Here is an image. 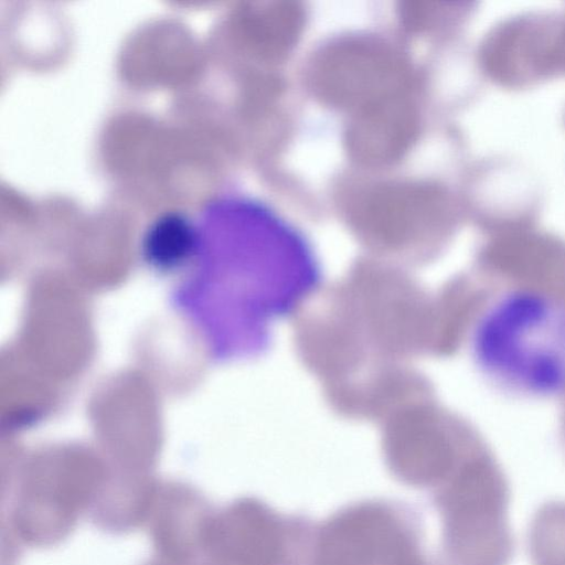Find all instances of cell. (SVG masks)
Returning a JSON list of instances; mask_svg holds the SVG:
<instances>
[{"instance_id":"obj_8","label":"cell","mask_w":565,"mask_h":565,"mask_svg":"<svg viewBox=\"0 0 565 565\" xmlns=\"http://www.w3.org/2000/svg\"><path fill=\"white\" fill-rule=\"evenodd\" d=\"M534 565H565V502L553 501L535 513L529 531Z\"/></svg>"},{"instance_id":"obj_5","label":"cell","mask_w":565,"mask_h":565,"mask_svg":"<svg viewBox=\"0 0 565 565\" xmlns=\"http://www.w3.org/2000/svg\"><path fill=\"white\" fill-rule=\"evenodd\" d=\"M353 207L354 218L364 230L393 237L424 226L436 211L437 199L424 184L395 183L366 192Z\"/></svg>"},{"instance_id":"obj_6","label":"cell","mask_w":565,"mask_h":565,"mask_svg":"<svg viewBox=\"0 0 565 565\" xmlns=\"http://www.w3.org/2000/svg\"><path fill=\"white\" fill-rule=\"evenodd\" d=\"M303 25V11L294 1H271L256 8L247 21L256 51L268 60L284 58L295 46Z\"/></svg>"},{"instance_id":"obj_3","label":"cell","mask_w":565,"mask_h":565,"mask_svg":"<svg viewBox=\"0 0 565 565\" xmlns=\"http://www.w3.org/2000/svg\"><path fill=\"white\" fill-rule=\"evenodd\" d=\"M311 83L323 103L354 114L408 94L409 72L402 56L383 42L349 39L332 44L318 56Z\"/></svg>"},{"instance_id":"obj_1","label":"cell","mask_w":565,"mask_h":565,"mask_svg":"<svg viewBox=\"0 0 565 565\" xmlns=\"http://www.w3.org/2000/svg\"><path fill=\"white\" fill-rule=\"evenodd\" d=\"M473 358L511 393L551 397L565 392V305L539 287L497 296L473 328Z\"/></svg>"},{"instance_id":"obj_7","label":"cell","mask_w":565,"mask_h":565,"mask_svg":"<svg viewBox=\"0 0 565 565\" xmlns=\"http://www.w3.org/2000/svg\"><path fill=\"white\" fill-rule=\"evenodd\" d=\"M195 226L178 213L158 217L148 228L143 239L147 260L160 269H175L186 264L199 247Z\"/></svg>"},{"instance_id":"obj_2","label":"cell","mask_w":565,"mask_h":565,"mask_svg":"<svg viewBox=\"0 0 565 565\" xmlns=\"http://www.w3.org/2000/svg\"><path fill=\"white\" fill-rule=\"evenodd\" d=\"M445 545L454 565H509L514 543L508 522V481L484 448L439 492Z\"/></svg>"},{"instance_id":"obj_4","label":"cell","mask_w":565,"mask_h":565,"mask_svg":"<svg viewBox=\"0 0 565 565\" xmlns=\"http://www.w3.org/2000/svg\"><path fill=\"white\" fill-rule=\"evenodd\" d=\"M416 129V109L406 94L352 114L345 142L350 156L358 162L382 166L403 154Z\"/></svg>"}]
</instances>
